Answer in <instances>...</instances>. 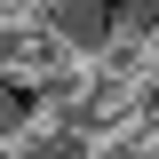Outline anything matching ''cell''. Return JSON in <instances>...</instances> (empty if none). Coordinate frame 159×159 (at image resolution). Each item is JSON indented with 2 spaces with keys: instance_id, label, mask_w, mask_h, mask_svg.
<instances>
[{
  "instance_id": "6da1fadb",
  "label": "cell",
  "mask_w": 159,
  "mask_h": 159,
  "mask_svg": "<svg viewBox=\"0 0 159 159\" xmlns=\"http://www.w3.org/2000/svg\"><path fill=\"white\" fill-rule=\"evenodd\" d=\"M48 0H0V24H24V16H40Z\"/></svg>"
}]
</instances>
